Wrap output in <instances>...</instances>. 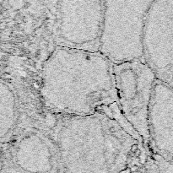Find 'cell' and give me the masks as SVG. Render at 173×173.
I'll use <instances>...</instances> for the list:
<instances>
[{
  "mask_svg": "<svg viewBox=\"0 0 173 173\" xmlns=\"http://www.w3.org/2000/svg\"><path fill=\"white\" fill-rule=\"evenodd\" d=\"M39 95L50 116L104 113L136 134L118 106L113 63L101 52L55 46L42 68Z\"/></svg>",
  "mask_w": 173,
  "mask_h": 173,
  "instance_id": "cell-1",
  "label": "cell"
},
{
  "mask_svg": "<svg viewBox=\"0 0 173 173\" xmlns=\"http://www.w3.org/2000/svg\"><path fill=\"white\" fill-rule=\"evenodd\" d=\"M51 117L44 127L56 144L62 173H120L143 143L107 114Z\"/></svg>",
  "mask_w": 173,
  "mask_h": 173,
  "instance_id": "cell-2",
  "label": "cell"
},
{
  "mask_svg": "<svg viewBox=\"0 0 173 173\" xmlns=\"http://www.w3.org/2000/svg\"><path fill=\"white\" fill-rule=\"evenodd\" d=\"M100 52L112 62L144 60L142 35L154 0H102Z\"/></svg>",
  "mask_w": 173,
  "mask_h": 173,
  "instance_id": "cell-3",
  "label": "cell"
},
{
  "mask_svg": "<svg viewBox=\"0 0 173 173\" xmlns=\"http://www.w3.org/2000/svg\"><path fill=\"white\" fill-rule=\"evenodd\" d=\"M61 164L56 144L39 123L22 119L4 144L0 173H59Z\"/></svg>",
  "mask_w": 173,
  "mask_h": 173,
  "instance_id": "cell-4",
  "label": "cell"
},
{
  "mask_svg": "<svg viewBox=\"0 0 173 173\" xmlns=\"http://www.w3.org/2000/svg\"><path fill=\"white\" fill-rule=\"evenodd\" d=\"M113 76L123 115L148 146L149 110L156 74L144 60H132L113 64Z\"/></svg>",
  "mask_w": 173,
  "mask_h": 173,
  "instance_id": "cell-5",
  "label": "cell"
},
{
  "mask_svg": "<svg viewBox=\"0 0 173 173\" xmlns=\"http://www.w3.org/2000/svg\"><path fill=\"white\" fill-rule=\"evenodd\" d=\"M102 0H60L57 10L56 46L100 52Z\"/></svg>",
  "mask_w": 173,
  "mask_h": 173,
  "instance_id": "cell-6",
  "label": "cell"
},
{
  "mask_svg": "<svg viewBox=\"0 0 173 173\" xmlns=\"http://www.w3.org/2000/svg\"><path fill=\"white\" fill-rule=\"evenodd\" d=\"M144 61L173 88V0H154L142 35Z\"/></svg>",
  "mask_w": 173,
  "mask_h": 173,
  "instance_id": "cell-7",
  "label": "cell"
},
{
  "mask_svg": "<svg viewBox=\"0 0 173 173\" xmlns=\"http://www.w3.org/2000/svg\"><path fill=\"white\" fill-rule=\"evenodd\" d=\"M149 147L173 165V88L156 79L148 117Z\"/></svg>",
  "mask_w": 173,
  "mask_h": 173,
  "instance_id": "cell-8",
  "label": "cell"
},
{
  "mask_svg": "<svg viewBox=\"0 0 173 173\" xmlns=\"http://www.w3.org/2000/svg\"><path fill=\"white\" fill-rule=\"evenodd\" d=\"M23 119L21 103L12 82L0 76V144H6Z\"/></svg>",
  "mask_w": 173,
  "mask_h": 173,
  "instance_id": "cell-9",
  "label": "cell"
},
{
  "mask_svg": "<svg viewBox=\"0 0 173 173\" xmlns=\"http://www.w3.org/2000/svg\"><path fill=\"white\" fill-rule=\"evenodd\" d=\"M4 145L3 144H0V163H1V159L3 156V150H4Z\"/></svg>",
  "mask_w": 173,
  "mask_h": 173,
  "instance_id": "cell-10",
  "label": "cell"
}]
</instances>
